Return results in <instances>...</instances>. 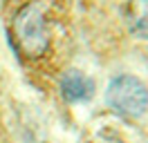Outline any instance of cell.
Instances as JSON below:
<instances>
[{
  "label": "cell",
  "mask_w": 148,
  "mask_h": 143,
  "mask_svg": "<svg viewBox=\"0 0 148 143\" xmlns=\"http://www.w3.org/2000/svg\"><path fill=\"white\" fill-rule=\"evenodd\" d=\"M106 103L117 114L137 118L148 110V87L132 74H119L106 89Z\"/></svg>",
  "instance_id": "obj_2"
},
{
  "label": "cell",
  "mask_w": 148,
  "mask_h": 143,
  "mask_svg": "<svg viewBox=\"0 0 148 143\" xmlns=\"http://www.w3.org/2000/svg\"><path fill=\"white\" fill-rule=\"evenodd\" d=\"M9 36L11 45L23 58L38 61L40 56H45L52 45V27L45 5L38 0L25 2L11 18Z\"/></svg>",
  "instance_id": "obj_1"
},
{
  "label": "cell",
  "mask_w": 148,
  "mask_h": 143,
  "mask_svg": "<svg viewBox=\"0 0 148 143\" xmlns=\"http://www.w3.org/2000/svg\"><path fill=\"white\" fill-rule=\"evenodd\" d=\"M128 29L137 38L148 40V0H130L126 11Z\"/></svg>",
  "instance_id": "obj_4"
},
{
  "label": "cell",
  "mask_w": 148,
  "mask_h": 143,
  "mask_svg": "<svg viewBox=\"0 0 148 143\" xmlns=\"http://www.w3.org/2000/svg\"><path fill=\"white\" fill-rule=\"evenodd\" d=\"M61 94L70 103H83L94 96V80L79 69H70L61 76Z\"/></svg>",
  "instance_id": "obj_3"
}]
</instances>
